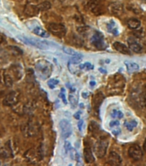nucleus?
<instances>
[{"label": "nucleus", "instance_id": "obj_5", "mask_svg": "<svg viewBox=\"0 0 146 166\" xmlns=\"http://www.w3.org/2000/svg\"><path fill=\"white\" fill-rule=\"evenodd\" d=\"M48 31L55 36L63 37L66 34V28L64 24L58 23V22H52L47 25Z\"/></svg>", "mask_w": 146, "mask_h": 166}, {"label": "nucleus", "instance_id": "obj_40", "mask_svg": "<svg viewBox=\"0 0 146 166\" xmlns=\"http://www.w3.org/2000/svg\"><path fill=\"white\" fill-rule=\"evenodd\" d=\"M4 40H5L4 36L2 35V34H0V44H2L3 42H4Z\"/></svg>", "mask_w": 146, "mask_h": 166}, {"label": "nucleus", "instance_id": "obj_19", "mask_svg": "<svg viewBox=\"0 0 146 166\" xmlns=\"http://www.w3.org/2000/svg\"><path fill=\"white\" fill-rule=\"evenodd\" d=\"M89 131L90 133L93 136H96L98 133L101 132V128H100V126L98 124L96 121H92L90 126H89Z\"/></svg>", "mask_w": 146, "mask_h": 166}, {"label": "nucleus", "instance_id": "obj_16", "mask_svg": "<svg viewBox=\"0 0 146 166\" xmlns=\"http://www.w3.org/2000/svg\"><path fill=\"white\" fill-rule=\"evenodd\" d=\"M84 160L87 164H92L95 162V157L90 146H86L84 150Z\"/></svg>", "mask_w": 146, "mask_h": 166}, {"label": "nucleus", "instance_id": "obj_30", "mask_svg": "<svg viewBox=\"0 0 146 166\" xmlns=\"http://www.w3.org/2000/svg\"><path fill=\"white\" fill-rule=\"evenodd\" d=\"M69 101H70V103L71 105V107L72 108H75V107H77V98L73 94H70L69 95Z\"/></svg>", "mask_w": 146, "mask_h": 166}, {"label": "nucleus", "instance_id": "obj_31", "mask_svg": "<svg viewBox=\"0 0 146 166\" xmlns=\"http://www.w3.org/2000/svg\"><path fill=\"white\" fill-rule=\"evenodd\" d=\"M82 61V57H72L70 60H69V64L72 65H77Z\"/></svg>", "mask_w": 146, "mask_h": 166}, {"label": "nucleus", "instance_id": "obj_39", "mask_svg": "<svg viewBox=\"0 0 146 166\" xmlns=\"http://www.w3.org/2000/svg\"><path fill=\"white\" fill-rule=\"evenodd\" d=\"M80 115H81V111H78L77 113H76L75 115H74V117L77 119V120H79L80 119Z\"/></svg>", "mask_w": 146, "mask_h": 166}, {"label": "nucleus", "instance_id": "obj_33", "mask_svg": "<svg viewBox=\"0 0 146 166\" xmlns=\"http://www.w3.org/2000/svg\"><path fill=\"white\" fill-rule=\"evenodd\" d=\"M59 97L62 99V101L64 102V104H67V101H66V98H65V93H64V89H61V91L59 93Z\"/></svg>", "mask_w": 146, "mask_h": 166}, {"label": "nucleus", "instance_id": "obj_18", "mask_svg": "<svg viewBox=\"0 0 146 166\" xmlns=\"http://www.w3.org/2000/svg\"><path fill=\"white\" fill-rule=\"evenodd\" d=\"M32 31H33L34 34L37 35L38 36H40V37H42V38H47V37H49V35H50L46 29L42 28L40 26H36L35 28H33Z\"/></svg>", "mask_w": 146, "mask_h": 166}, {"label": "nucleus", "instance_id": "obj_34", "mask_svg": "<svg viewBox=\"0 0 146 166\" xmlns=\"http://www.w3.org/2000/svg\"><path fill=\"white\" fill-rule=\"evenodd\" d=\"M64 149H65L66 152H71V150H72L71 144H70V142H68V141H65V142H64Z\"/></svg>", "mask_w": 146, "mask_h": 166}, {"label": "nucleus", "instance_id": "obj_36", "mask_svg": "<svg viewBox=\"0 0 146 166\" xmlns=\"http://www.w3.org/2000/svg\"><path fill=\"white\" fill-rule=\"evenodd\" d=\"M119 122L118 121H111V122L109 123V127H110L111 128L119 127Z\"/></svg>", "mask_w": 146, "mask_h": 166}, {"label": "nucleus", "instance_id": "obj_38", "mask_svg": "<svg viewBox=\"0 0 146 166\" xmlns=\"http://www.w3.org/2000/svg\"><path fill=\"white\" fill-rule=\"evenodd\" d=\"M77 126H78V129H79V131L82 132V130H83L82 127L84 126V121H79V122H78Z\"/></svg>", "mask_w": 146, "mask_h": 166}, {"label": "nucleus", "instance_id": "obj_12", "mask_svg": "<svg viewBox=\"0 0 146 166\" xmlns=\"http://www.w3.org/2000/svg\"><path fill=\"white\" fill-rule=\"evenodd\" d=\"M109 10L113 15L116 16H120L124 13V6L122 4L119 2H114V3H112L109 5Z\"/></svg>", "mask_w": 146, "mask_h": 166}, {"label": "nucleus", "instance_id": "obj_24", "mask_svg": "<svg viewBox=\"0 0 146 166\" xmlns=\"http://www.w3.org/2000/svg\"><path fill=\"white\" fill-rule=\"evenodd\" d=\"M63 50H64V52L65 54H67L68 55L72 56V57H83L82 54H80L79 52H77V51L74 50V49L69 48H64Z\"/></svg>", "mask_w": 146, "mask_h": 166}, {"label": "nucleus", "instance_id": "obj_15", "mask_svg": "<svg viewBox=\"0 0 146 166\" xmlns=\"http://www.w3.org/2000/svg\"><path fill=\"white\" fill-rule=\"evenodd\" d=\"M113 48H115L116 51H118L119 53L123 54H127L130 55L131 54V49L128 47H126L125 44L121 43V42H114L113 43Z\"/></svg>", "mask_w": 146, "mask_h": 166}, {"label": "nucleus", "instance_id": "obj_32", "mask_svg": "<svg viewBox=\"0 0 146 166\" xmlns=\"http://www.w3.org/2000/svg\"><path fill=\"white\" fill-rule=\"evenodd\" d=\"M80 69H86V70H92L94 68V66L90 64V62H86L83 64V65H81L80 66V67H79Z\"/></svg>", "mask_w": 146, "mask_h": 166}, {"label": "nucleus", "instance_id": "obj_10", "mask_svg": "<svg viewBox=\"0 0 146 166\" xmlns=\"http://www.w3.org/2000/svg\"><path fill=\"white\" fill-rule=\"evenodd\" d=\"M128 155L133 160L139 161V160H140V159L143 158L144 152H143L142 148L139 145L135 144V145H132L129 148V150H128Z\"/></svg>", "mask_w": 146, "mask_h": 166}, {"label": "nucleus", "instance_id": "obj_1", "mask_svg": "<svg viewBox=\"0 0 146 166\" xmlns=\"http://www.w3.org/2000/svg\"><path fill=\"white\" fill-rule=\"evenodd\" d=\"M35 70L42 79H47L51 76L53 66L47 60H39L35 64Z\"/></svg>", "mask_w": 146, "mask_h": 166}, {"label": "nucleus", "instance_id": "obj_20", "mask_svg": "<svg viewBox=\"0 0 146 166\" xmlns=\"http://www.w3.org/2000/svg\"><path fill=\"white\" fill-rule=\"evenodd\" d=\"M107 31H108L109 33L114 35L115 36H117V35H119V34L118 27H117L115 22H113V20L109 22L107 24Z\"/></svg>", "mask_w": 146, "mask_h": 166}, {"label": "nucleus", "instance_id": "obj_8", "mask_svg": "<svg viewBox=\"0 0 146 166\" xmlns=\"http://www.w3.org/2000/svg\"><path fill=\"white\" fill-rule=\"evenodd\" d=\"M59 129H60L61 136L64 139L69 138L72 133L71 123H70V121L66 120V119H63L59 121Z\"/></svg>", "mask_w": 146, "mask_h": 166}, {"label": "nucleus", "instance_id": "obj_9", "mask_svg": "<svg viewBox=\"0 0 146 166\" xmlns=\"http://www.w3.org/2000/svg\"><path fill=\"white\" fill-rule=\"evenodd\" d=\"M90 42L96 48L99 49V50H104L107 48V45L105 43L104 36L100 32H96L92 35Z\"/></svg>", "mask_w": 146, "mask_h": 166}, {"label": "nucleus", "instance_id": "obj_2", "mask_svg": "<svg viewBox=\"0 0 146 166\" xmlns=\"http://www.w3.org/2000/svg\"><path fill=\"white\" fill-rule=\"evenodd\" d=\"M125 85V80L123 77L121 75H114L108 83V91H111V94H119L122 92Z\"/></svg>", "mask_w": 146, "mask_h": 166}, {"label": "nucleus", "instance_id": "obj_28", "mask_svg": "<svg viewBox=\"0 0 146 166\" xmlns=\"http://www.w3.org/2000/svg\"><path fill=\"white\" fill-rule=\"evenodd\" d=\"M111 116L114 119H121L124 116V114L121 112V111L117 110V109H113L111 112Z\"/></svg>", "mask_w": 146, "mask_h": 166}, {"label": "nucleus", "instance_id": "obj_13", "mask_svg": "<svg viewBox=\"0 0 146 166\" xmlns=\"http://www.w3.org/2000/svg\"><path fill=\"white\" fill-rule=\"evenodd\" d=\"M107 163L111 165H119L122 163V159L117 152H111L109 153V156H108Z\"/></svg>", "mask_w": 146, "mask_h": 166}, {"label": "nucleus", "instance_id": "obj_27", "mask_svg": "<svg viewBox=\"0 0 146 166\" xmlns=\"http://www.w3.org/2000/svg\"><path fill=\"white\" fill-rule=\"evenodd\" d=\"M9 152L6 149L1 148L0 149V165L2 164V160H5L9 158Z\"/></svg>", "mask_w": 146, "mask_h": 166}, {"label": "nucleus", "instance_id": "obj_14", "mask_svg": "<svg viewBox=\"0 0 146 166\" xmlns=\"http://www.w3.org/2000/svg\"><path fill=\"white\" fill-rule=\"evenodd\" d=\"M104 98V95L102 92H98L95 95V97L93 98V107H94L95 110L99 111V109H100L101 105L102 103Z\"/></svg>", "mask_w": 146, "mask_h": 166}, {"label": "nucleus", "instance_id": "obj_7", "mask_svg": "<svg viewBox=\"0 0 146 166\" xmlns=\"http://www.w3.org/2000/svg\"><path fill=\"white\" fill-rule=\"evenodd\" d=\"M20 99V93L17 90H12L8 93L3 100V104L7 107H12L19 102Z\"/></svg>", "mask_w": 146, "mask_h": 166}, {"label": "nucleus", "instance_id": "obj_6", "mask_svg": "<svg viewBox=\"0 0 146 166\" xmlns=\"http://www.w3.org/2000/svg\"><path fill=\"white\" fill-rule=\"evenodd\" d=\"M19 39L21 42H23L25 44L35 47L39 49H47L48 48V44L47 42H43V41H40L38 39H34V38H28V37H25V36H19Z\"/></svg>", "mask_w": 146, "mask_h": 166}, {"label": "nucleus", "instance_id": "obj_17", "mask_svg": "<svg viewBox=\"0 0 146 166\" xmlns=\"http://www.w3.org/2000/svg\"><path fill=\"white\" fill-rule=\"evenodd\" d=\"M39 12L41 11L38 8V5H35V4H28L24 9V13L28 16H36L37 14H39Z\"/></svg>", "mask_w": 146, "mask_h": 166}, {"label": "nucleus", "instance_id": "obj_21", "mask_svg": "<svg viewBox=\"0 0 146 166\" xmlns=\"http://www.w3.org/2000/svg\"><path fill=\"white\" fill-rule=\"evenodd\" d=\"M127 25L131 29H139L141 27V22L139 19L132 18L127 21Z\"/></svg>", "mask_w": 146, "mask_h": 166}, {"label": "nucleus", "instance_id": "obj_29", "mask_svg": "<svg viewBox=\"0 0 146 166\" xmlns=\"http://www.w3.org/2000/svg\"><path fill=\"white\" fill-rule=\"evenodd\" d=\"M59 83V81L58 79L55 78H52V79H49L48 82H47V85L50 89H54L56 88V86H58V84Z\"/></svg>", "mask_w": 146, "mask_h": 166}, {"label": "nucleus", "instance_id": "obj_3", "mask_svg": "<svg viewBox=\"0 0 146 166\" xmlns=\"http://www.w3.org/2000/svg\"><path fill=\"white\" fill-rule=\"evenodd\" d=\"M85 9L96 16L104 14V4L100 0H88L85 3Z\"/></svg>", "mask_w": 146, "mask_h": 166}, {"label": "nucleus", "instance_id": "obj_4", "mask_svg": "<svg viewBox=\"0 0 146 166\" xmlns=\"http://www.w3.org/2000/svg\"><path fill=\"white\" fill-rule=\"evenodd\" d=\"M108 143H109L108 140L105 138H99L96 141V143L94 145V152L97 156V158L102 159L106 155L108 148Z\"/></svg>", "mask_w": 146, "mask_h": 166}, {"label": "nucleus", "instance_id": "obj_43", "mask_svg": "<svg viewBox=\"0 0 146 166\" xmlns=\"http://www.w3.org/2000/svg\"><path fill=\"white\" fill-rule=\"evenodd\" d=\"M144 149H145V151L146 152V138L145 140V143H144Z\"/></svg>", "mask_w": 146, "mask_h": 166}, {"label": "nucleus", "instance_id": "obj_22", "mask_svg": "<svg viewBox=\"0 0 146 166\" xmlns=\"http://www.w3.org/2000/svg\"><path fill=\"white\" fill-rule=\"evenodd\" d=\"M125 66H126V69L128 71V72H130V73L137 71L139 69V66L137 63L125 62Z\"/></svg>", "mask_w": 146, "mask_h": 166}, {"label": "nucleus", "instance_id": "obj_37", "mask_svg": "<svg viewBox=\"0 0 146 166\" xmlns=\"http://www.w3.org/2000/svg\"><path fill=\"white\" fill-rule=\"evenodd\" d=\"M112 133H113V134L114 135V136H119V134H120V129L118 127H114V128H113V131H112Z\"/></svg>", "mask_w": 146, "mask_h": 166}, {"label": "nucleus", "instance_id": "obj_41", "mask_svg": "<svg viewBox=\"0 0 146 166\" xmlns=\"http://www.w3.org/2000/svg\"><path fill=\"white\" fill-rule=\"evenodd\" d=\"M82 95H83V97H84V98H87L88 96H89V93H87V92H83V93H82Z\"/></svg>", "mask_w": 146, "mask_h": 166}, {"label": "nucleus", "instance_id": "obj_42", "mask_svg": "<svg viewBox=\"0 0 146 166\" xmlns=\"http://www.w3.org/2000/svg\"><path fill=\"white\" fill-rule=\"evenodd\" d=\"M95 84H96V82H95V81H91L90 83V86H94Z\"/></svg>", "mask_w": 146, "mask_h": 166}, {"label": "nucleus", "instance_id": "obj_26", "mask_svg": "<svg viewBox=\"0 0 146 166\" xmlns=\"http://www.w3.org/2000/svg\"><path fill=\"white\" fill-rule=\"evenodd\" d=\"M38 8L40 10V11H46V10H48L49 9H51L52 7V4L49 1H44L41 4H37Z\"/></svg>", "mask_w": 146, "mask_h": 166}, {"label": "nucleus", "instance_id": "obj_35", "mask_svg": "<svg viewBox=\"0 0 146 166\" xmlns=\"http://www.w3.org/2000/svg\"><path fill=\"white\" fill-rule=\"evenodd\" d=\"M90 29V27L88 26H84V27H78L77 28V31L79 33H85L86 31H88Z\"/></svg>", "mask_w": 146, "mask_h": 166}, {"label": "nucleus", "instance_id": "obj_23", "mask_svg": "<svg viewBox=\"0 0 146 166\" xmlns=\"http://www.w3.org/2000/svg\"><path fill=\"white\" fill-rule=\"evenodd\" d=\"M125 128L128 130V131H132L135 127H138V121H135V120H130V121H125Z\"/></svg>", "mask_w": 146, "mask_h": 166}, {"label": "nucleus", "instance_id": "obj_25", "mask_svg": "<svg viewBox=\"0 0 146 166\" xmlns=\"http://www.w3.org/2000/svg\"><path fill=\"white\" fill-rule=\"evenodd\" d=\"M26 133H27V136H33L35 135V133H36V127L35 125L32 124V123H28L26 126Z\"/></svg>", "mask_w": 146, "mask_h": 166}, {"label": "nucleus", "instance_id": "obj_11", "mask_svg": "<svg viewBox=\"0 0 146 166\" xmlns=\"http://www.w3.org/2000/svg\"><path fill=\"white\" fill-rule=\"evenodd\" d=\"M128 45H129V48L131 49V51H132L133 53L136 54H140L143 52V46L141 45V43L139 42V40L135 37H130L127 40Z\"/></svg>", "mask_w": 146, "mask_h": 166}]
</instances>
